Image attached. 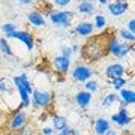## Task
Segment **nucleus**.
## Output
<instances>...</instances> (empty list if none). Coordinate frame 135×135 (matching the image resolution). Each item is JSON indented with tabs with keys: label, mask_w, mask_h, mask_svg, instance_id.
I'll return each mask as SVG.
<instances>
[{
	"label": "nucleus",
	"mask_w": 135,
	"mask_h": 135,
	"mask_svg": "<svg viewBox=\"0 0 135 135\" xmlns=\"http://www.w3.org/2000/svg\"><path fill=\"white\" fill-rule=\"evenodd\" d=\"M113 35L110 32L90 36L81 47V57L87 62H96L108 56V41Z\"/></svg>",
	"instance_id": "f257e3e1"
},
{
	"label": "nucleus",
	"mask_w": 135,
	"mask_h": 135,
	"mask_svg": "<svg viewBox=\"0 0 135 135\" xmlns=\"http://www.w3.org/2000/svg\"><path fill=\"white\" fill-rule=\"evenodd\" d=\"M50 21L57 27H69L72 23L74 12L71 11H50Z\"/></svg>",
	"instance_id": "f03ea898"
},
{
	"label": "nucleus",
	"mask_w": 135,
	"mask_h": 135,
	"mask_svg": "<svg viewBox=\"0 0 135 135\" xmlns=\"http://www.w3.org/2000/svg\"><path fill=\"white\" fill-rule=\"evenodd\" d=\"M5 36L8 39H17L20 42H23L29 51H32L35 48V36L30 32H27V30H15V32H11V33L5 35Z\"/></svg>",
	"instance_id": "7ed1b4c3"
},
{
	"label": "nucleus",
	"mask_w": 135,
	"mask_h": 135,
	"mask_svg": "<svg viewBox=\"0 0 135 135\" xmlns=\"http://www.w3.org/2000/svg\"><path fill=\"white\" fill-rule=\"evenodd\" d=\"M33 107L38 110V108H42V110H47L50 105H51V101H53V96L51 93L44 92V90H38V89H33Z\"/></svg>",
	"instance_id": "20e7f679"
},
{
	"label": "nucleus",
	"mask_w": 135,
	"mask_h": 135,
	"mask_svg": "<svg viewBox=\"0 0 135 135\" xmlns=\"http://www.w3.org/2000/svg\"><path fill=\"white\" fill-rule=\"evenodd\" d=\"M92 68H89L87 65H83V63H78L77 66L72 69V72H71V77H72L74 81L77 83H86L87 80H90L92 78Z\"/></svg>",
	"instance_id": "39448f33"
},
{
	"label": "nucleus",
	"mask_w": 135,
	"mask_h": 135,
	"mask_svg": "<svg viewBox=\"0 0 135 135\" xmlns=\"http://www.w3.org/2000/svg\"><path fill=\"white\" fill-rule=\"evenodd\" d=\"M111 122L116 123V125H119V126H128L129 123H132V116H129L128 108L122 107L117 113H114V114L111 116Z\"/></svg>",
	"instance_id": "423d86ee"
},
{
	"label": "nucleus",
	"mask_w": 135,
	"mask_h": 135,
	"mask_svg": "<svg viewBox=\"0 0 135 135\" xmlns=\"http://www.w3.org/2000/svg\"><path fill=\"white\" fill-rule=\"evenodd\" d=\"M129 9V2L128 0H116L108 5V12L113 17H122L126 14V11Z\"/></svg>",
	"instance_id": "0eeeda50"
},
{
	"label": "nucleus",
	"mask_w": 135,
	"mask_h": 135,
	"mask_svg": "<svg viewBox=\"0 0 135 135\" xmlns=\"http://www.w3.org/2000/svg\"><path fill=\"white\" fill-rule=\"evenodd\" d=\"M69 66H71V59L63 57V56H57V57L53 59L54 71L60 75H66L68 71H69Z\"/></svg>",
	"instance_id": "6e6552de"
},
{
	"label": "nucleus",
	"mask_w": 135,
	"mask_h": 135,
	"mask_svg": "<svg viewBox=\"0 0 135 135\" xmlns=\"http://www.w3.org/2000/svg\"><path fill=\"white\" fill-rule=\"evenodd\" d=\"M12 81H14L15 89L18 90V96H20V101H21V108H27V107H30V98H32V95L27 93V90H26L24 87H23V84L20 83L18 77H14Z\"/></svg>",
	"instance_id": "1a4fd4ad"
},
{
	"label": "nucleus",
	"mask_w": 135,
	"mask_h": 135,
	"mask_svg": "<svg viewBox=\"0 0 135 135\" xmlns=\"http://www.w3.org/2000/svg\"><path fill=\"white\" fill-rule=\"evenodd\" d=\"M26 123H27V114H26L23 110H18V111L14 114V116L11 117L9 128H11L12 131H18L20 128H23Z\"/></svg>",
	"instance_id": "9d476101"
},
{
	"label": "nucleus",
	"mask_w": 135,
	"mask_h": 135,
	"mask_svg": "<svg viewBox=\"0 0 135 135\" xmlns=\"http://www.w3.org/2000/svg\"><path fill=\"white\" fill-rule=\"evenodd\" d=\"M93 30H95V26L93 23H89V21H80L77 24V27L74 29V33L78 35V36H81V38H87V36H90L93 33Z\"/></svg>",
	"instance_id": "9b49d317"
},
{
	"label": "nucleus",
	"mask_w": 135,
	"mask_h": 135,
	"mask_svg": "<svg viewBox=\"0 0 135 135\" xmlns=\"http://www.w3.org/2000/svg\"><path fill=\"white\" fill-rule=\"evenodd\" d=\"M125 72H126L125 66L122 63H111L105 69V75L108 77V80H113V78H117V77H123Z\"/></svg>",
	"instance_id": "f8f14e48"
},
{
	"label": "nucleus",
	"mask_w": 135,
	"mask_h": 135,
	"mask_svg": "<svg viewBox=\"0 0 135 135\" xmlns=\"http://www.w3.org/2000/svg\"><path fill=\"white\" fill-rule=\"evenodd\" d=\"M92 102V93L87 92V90H81L75 95V104L80 108H87Z\"/></svg>",
	"instance_id": "ddd939ff"
},
{
	"label": "nucleus",
	"mask_w": 135,
	"mask_h": 135,
	"mask_svg": "<svg viewBox=\"0 0 135 135\" xmlns=\"http://www.w3.org/2000/svg\"><path fill=\"white\" fill-rule=\"evenodd\" d=\"M120 101H122V107H126V105H134L135 104V92L134 89H120Z\"/></svg>",
	"instance_id": "4468645a"
},
{
	"label": "nucleus",
	"mask_w": 135,
	"mask_h": 135,
	"mask_svg": "<svg viewBox=\"0 0 135 135\" xmlns=\"http://www.w3.org/2000/svg\"><path fill=\"white\" fill-rule=\"evenodd\" d=\"M27 21L35 27H42L45 26V17H44L39 11H32L27 14Z\"/></svg>",
	"instance_id": "2eb2a0df"
},
{
	"label": "nucleus",
	"mask_w": 135,
	"mask_h": 135,
	"mask_svg": "<svg viewBox=\"0 0 135 135\" xmlns=\"http://www.w3.org/2000/svg\"><path fill=\"white\" fill-rule=\"evenodd\" d=\"M111 128L110 122L107 120V119H104V117H99V119H96L95 120V125H93V129H95V134L96 135H102L104 132H107V131Z\"/></svg>",
	"instance_id": "dca6fc26"
},
{
	"label": "nucleus",
	"mask_w": 135,
	"mask_h": 135,
	"mask_svg": "<svg viewBox=\"0 0 135 135\" xmlns=\"http://www.w3.org/2000/svg\"><path fill=\"white\" fill-rule=\"evenodd\" d=\"M77 9L80 14H84V15H90L95 12V3L90 2V0H81L78 2L77 5Z\"/></svg>",
	"instance_id": "f3484780"
},
{
	"label": "nucleus",
	"mask_w": 135,
	"mask_h": 135,
	"mask_svg": "<svg viewBox=\"0 0 135 135\" xmlns=\"http://www.w3.org/2000/svg\"><path fill=\"white\" fill-rule=\"evenodd\" d=\"M132 48H134V45L129 42H123V44H119V48H117V53H116V57L117 59H122L125 57V56H128V54L132 51Z\"/></svg>",
	"instance_id": "a211bd4d"
},
{
	"label": "nucleus",
	"mask_w": 135,
	"mask_h": 135,
	"mask_svg": "<svg viewBox=\"0 0 135 135\" xmlns=\"http://www.w3.org/2000/svg\"><path fill=\"white\" fill-rule=\"evenodd\" d=\"M114 102H120L122 104V101H120V96L117 95V93H110V95H107L104 99H102V102H101V105L104 107V108H108L110 105H113Z\"/></svg>",
	"instance_id": "6ab92c4d"
},
{
	"label": "nucleus",
	"mask_w": 135,
	"mask_h": 135,
	"mask_svg": "<svg viewBox=\"0 0 135 135\" xmlns=\"http://www.w3.org/2000/svg\"><path fill=\"white\" fill-rule=\"evenodd\" d=\"M68 126V120H66V117H63V116H54L53 117V129L54 131H62L63 128H66Z\"/></svg>",
	"instance_id": "aec40b11"
},
{
	"label": "nucleus",
	"mask_w": 135,
	"mask_h": 135,
	"mask_svg": "<svg viewBox=\"0 0 135 135\" xmlns=\"http://www.w3.org/2000/svg\"><path fill=\"white\" fill-rule=\"evenodd\" d=\"M17 135H36V128L32 123H26L23 128H20Z\"/></svg>",
	"instance_id": "412c9836"
},
{
	"label": "nucleus",
	"mask_w": 135,
	"mask_h": 135,
	"mask_svg": "<svg viewBox=\"0 0 135 135\" xmlns=\"http://www.w3.org/2000/svg\"><path fill=\"white\" fill-rule=\"evenodd\" d=\"M18 80H20V83L23 84V87L27 90V93H30V95H32V92H33V86H32V83L29 81L27 74H21V75H18Z\"/></svg>",
	"instance_id": "4be33fe9"
},
{
	"label": "nucleus",
	"mask_w": 135,
	"mask_h": 135,
	"mask_svg": "<svg viewBox=\"0 0 135 135\" xmlns=\"http://www.w3.org/2000/svg\"><path fill=\"white\" fill-rule=\"evenodd\" d=\"M93 26H95V29H104V27H107V17L102 14H96L95 15Z\"/></svg>",
	"instance_id": "5701e85b"
},
{
	"label": "nucleus",
	"mask_w": 135,
	"mask_h": 135,
	"mask_svg": "<svg viewBox=\"0 0 135 135\" xmlns=\"http://www.w3.org/2000/svg\"><path fill=\"white\" fill-rule=\"evenodd\" d=\"M0 51L6 56H14V51H12V47H11L8 41L5 38H0Z\"/></svg>",
	"instance_id": "b1692460"
},
{
	"label": "nucleus",
	"mask_w": 135,
	"mask_h": 135,
	"mask_svg": "<svg viewBox=\"0 0 135 135\" xmlns=\"http://www.w3.org/2000/svg\"><path fill=\"white\" fill-rule=\"evenodd\" d=\"M84 87H86V90L87 92H90V93H95L99 89V83L96 81V80H87L86 84H84Z\"/></svg>",
	"instance_id": "393cba45"
},
{
	"label": "nucleus",
	"mask_w": 135,
	"mask_h": 135,
	"mask_svg": "<svg viewBox=\"0 0 135 135\" xmlns=\"http://www.w3.org/2000/svg\"><path fill=\"white\" fill-rule=\"evenodd\" d=\"M110 83L113 84V87L116 89V90H120V89H123L126 84L125 78L123 77H117V78H113V80H110Z\"/></svg>",
	"instance_id": "a878e982"
},
{
	"label": "nucleus",
	"mask_w": 135,
	"mask_h": 135,
	"mask_svg": "<svg viewBox=\"0 0 135 135\" xmlns=\"http://www.w3.org/2000/svg\"><path fill=\"white\" fill-rule=\"evenodd\" d=\"M119 35H120V38H123L126 41V42H134L135 41V35L134 33H131L129 30H126V29H122L120 32H119Z\"/></svg>",
	"instance_id": "bb28decb"
},
{
	"label": "nucleus",
	"mask_w": 135,
	"mask_h": 135,
	"mask_svg": "<svg viewBox=\"0 0 135 135\" xmlns=\"http://www.w3.org/2000/svg\"><path fill=\"white\" fill-rule=\"evenodd\" d=\"M2 32L5 35H8V33H11V32H15L17 30V26L14 24V23H5V24H2Z\"/></svg>",
	"instance_id": "cd10ccee"
},
{
	"label": "nucleus",
	"mask_w": 135,
	"mask_h": 135,
	"mask_svg": "<svg viewBox=\"0 0 135 135\" xmlns=\"http://www.w3.org/2000/svg\"><path fill=\"white\" fill-rule=\"evenodd\" d=\"M11 92V87L8 84V80L2 78L0 80V93H9Z\"/></svg>",
	"instance_id": "c85d7f7f"
},
{
	"label": "nucleus",
	"mask_w": 135,
	"mask_h": 135,
	"mask_svg": "<svg viewBox=\"0 0 135 135\" xmlns=\"http://www.w3.org/2000/svg\"><path fill=\"white\" fill-rule=\"evenodd\" d=\"M60 53H62L60 56L71 59V56H72V50H71V47H66V45H63V47H60Z\"/></svg>",
	"instance_id": "c756f323"
},
{
	"label": "nucleus",
	"mask_w": 135,
	"mask_h": 135,
	"mask_svg": "<svg viewBox=\"0 0 135 135\" xmlns=\"http://www.w3.org/2000/svg\"><path fill=\"white\" fill-rule=\"evenodd\" d=\"M126 30H129L131 33L135 35V18H131L128 23H126Z\"/></svg>",
	"instance_id": "7c9ffc66"
},
{
	"label": "nucleus",
	"mask_w": 135,
	"mask_h": 135,
	"mask_svg": "<svg viewBox=\"0 0 135 135\" xmlns=\"http://www.w3.org/2000/svg\"><path fill=\"white\" fill-rule=\"evenodd\" d=\"M72 0H54V5L59 6V8H66V6H69Z\"/></svg>",
	"instance_id": "2f4dec72"
},
{
	"label": "nucleus",
	"mask_w": 135,
	"mask_h": 135,
	"mask_svg": "<svg viewBox=\"0 0 135 135\" xmlns=\"http://www.w3.org/2000/svg\"><path fill=\"white\" fill-rule=\"evenodd\" d=\"M71 131H72V128L66 126V128H63L62 131H59V135H71Z\"/></svg>",
	"instance_id": "473e14b6"
},
{
	"label": "nucleus",
	"mask_w": 135,
	"mask_h": 135,
	"mask_svg": "<svg viewBox=\"0 0 135 135\" xmlns=\"http://www.w3.org/2000/svg\"><path fill=\"white\" fill-rule=\"evenodd\" d=\"M41 132H42V135H53L54 134V129H53V128H44Z\"/></svg>",
	"instance_id": "72a5a7b5"
},
{
	"label": "nucleus",
	"mask_w": 135,
	"mask_h": 135,
	"mask_svg": "<svg viewBox=\"0 0 135 135\" xmlns=\"http://www.w3.org/2000/svg\"><path fill=\"white\" fill-rule=\"evenodd\" d=\"M102 135H117V131H114V129H111L110 128V129L107 131V132H104Z\"/></svg>",
	"instance_id": "f704fd0d"
},
{
	"label": "nucleus",
	"mask_w": 135,
	"mask_h": 135,
	"mask_svg": "<svg viewBox=\"0 0 135 135\" xmlns=\"http://www.w3.org/2000/svg\"><path fill=\"white\" fill-rule=\"evenodd\" d=\"M20 5H30V3H33V0H18Z\"/></svg>",
	"instance_id": "c9c22d12"
},
{
	"label": "nucleus",
	"mask_w": 135,
	"mask_h": 135,
	"mask_svg": "<svg viewBox=\"0 0 135 135\" xmlns=\"http://www.w3.org/2000/svg\"><path fill=\"white\" fill-rule=\"evenodd\" d=\"M71 135H81V134H80L77 129H72V131H71Z\"/></svg>",
	"instance_id": "e433bc0d"
},
{
	"label": "nucleus",
	"mask_w": 135,
	"mask_h": 135,
	"mask_svg": "<svg viewBox=\"0 0 135 135\" xmlns=\"http://www.w3.org/2000/svg\"><path fill=\"white\" fill-rule=\"evenodd\" d=\"M98 2H99L101 5H107V3H108V0H98Z\"/></svg>",
	"instance_id": "4c0bfd02"
}]
</instances>
